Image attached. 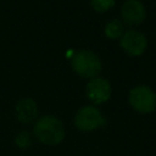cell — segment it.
I'll return each instance as SVG.
<instances>
[{
	"label": "cell",
	"instance_id": "6da1fadb",
	"mask_svg": "<svg viewBox=\"0 0 156 156\" xmlns=\"http://www.w3.org/2000/svg\"><path fill=\"white\" fill-rule=\"evenodd\" d=\"M37 139L45 145H57L65 138V127L55 116L40 117L33 128Z\"/></svg>",
	"mask_w": 156,
	"mask_h": 156
},
{
	"label": "cell",
	"instance_id": "7a4b0ae2",
	"mask_svg": "<svg viewBox=\"0 0 156 156\" xmlns=\"http://www.w3.org/2000/svg\"><path fill=\"white\" fill-rule=\"evenodd\" d=\"M73 71L83 78H95L101 71V61L99 56L89 50H80L72 57Z\"/></svg>",
	"mask_w": 156,
	"mask_h": 156
},
{
	"label": "cell",
	"instance_id": "3957f363",
	"mask_svg": "<svg viewBox=\"0 0 156 156\" xmlns=\"http://www.w3.org/2000/svg\"><path fill=\"white\" fill-rule=\"evenodd\" d=\"M129 104L140 113H150L156 108V94L146 85H136L129 93Z\"/></svg>",
	"mask_w": 156,
	"mask_h": 156
},
{
	"label": "cell",
	"instance_id": "277c9868",
	"mask_svg": "<svg viewBox=\"0 0 156 156\" xmlns=\"http://www.w3.org/2000/svg\"><path fill=\"white\" fill-rule=\"evenodd\" d=\"M74 124L82 132H91L105 124L101 112L94 106H84L74 116Z\"/></svg>",
	"mask_w": 156,
	"mask_h": 156
},
{
	"label": "cell",
	"instance_id": "5b68a950",
	"mask_svg": "<svg viewBox=\"0 0 156 156\" xmlns=\"http://www.w3.org/2000/svg\"><path fill=\"white\" fill-rule=\"evenodd\" d=\"M119 44H121V48L128 55L139 56L145 51L147 46V40L143 33L138 30H128L122 34Z\"/></svg>",
	"mask_w": 156,
	"mask_h": 156
},
{
	"label": "cell",
	"instance_id": "8992f818",
	"mask_svg": "<svg viewBox=\"0 0 156 156\" xmlns=\"http://www.w3.org/2000/svg\"><path fill=\"white\" fill-rule=\"evenodd\" d=\"M87 95L94 104H104L111 96V84L101 77L91 78L87 84Z\"/></svg>",
	"mask_w": 156,
	"mask_h": 156
},
{
	"label": "cell",
	"instance_id": "52a82bcc",
	"mask_svg": "<svg viewBox=\"0 0 156 156\" xmlns=\"http://www.w3.org/2000/svg\"><path fill=\"white\" fill-rule=\"evenodd\" d=\"M121 15L124 23L129 26H138L145 20L146 11L139 0H128L122 6Z\"/></svg>",
	"mask_w": 156,
	"mask_h": 156
},
{
	"label": "cell",
	"instance_id": "ba28073f",
	"mask_svg": "<svg viewBox=\"0 0 156 156\" xmlns=\"http://www.w3.org/2000/svg\"><path fill=\"white\" fill-rule=\"evenodd\" d=\"M16 116L22 123H30L38 116V106L32 99H22L16 105Z\"/></svg>",
	"mask_w": 156,
	"mask_h": 156
},
{
	"label": "cell",
	"instance_id": "9c48e42d",
	"mask_svg": "<svg viewBox=\"0 0 156 156\" xmlns=\"http://www.w3.org/2000/svg\"><path fill=\"white\" fill-rule=\"evenodd\" d=\"M105 34L110 39H118L123 34V26L122 22L118 20L110 21L105 27Z\"/></svg>",
	"mask_w": 156,
	"mask_h": 156
},
{
	"label": "cell",
	"instance_id": "30bf717a",
	"mask_svg": "<svg viewBox=\"0 0 156 156\" xmlns=\"http://www.w3.org/2000/svg\"><path fill=\"white\" fill-rule=\"evenodd\" d=\"M115 5V0H91V6L96 12H106Z\"/></svg>",
	"mask_w": 156,
	"mask_h": 156
},
{
	"label": "cell",
	"instance_id": "8fae6325",
	"mask_svg": "<svg viewBox=\"0 0 156 156\" xmlns=\"http://www.w3.org/2000/svg\"><path fill=\"white\" fill-rule=\"evenodd\" d=\"M15 143L16 145L20 147V149H27L32 144V139H30V135L29 133L27 132H21L16 135V139H15Z\"/></svg>",
	"mask_w": 156,
	"mask_h": 156
}]
</instances>
